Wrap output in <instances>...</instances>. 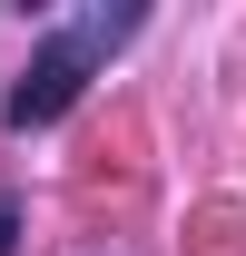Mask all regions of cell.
Here are the masks:
<instances>
[{
  "label": "cell",
  "instance_id": "2",
  "mask_svg": "<svg viewBox=\"0 0 246 256\" xmlns=\"http://www.w3.org/2000/svg\"><path fill=\"white\" fill-rule=\"evenodd\" d=\"M20 246V197H0V256Z\"/></svg>",
  "mask_w": 246,
  "mask_h": 256
},
{
  "label": "cell",
  "instance_id": "1",
  "mask_svg": "<svg viewBox=\"0 0 246 256\" xmlns=\"http://www.w3.org/2000/svg\"><path fill=\"white\" fill-rule=\"evenodd\" d=\"M118 40H138V0H89V10L50 20V40L30 50V69L10 79V98H0V118H10V128H50V118H69V108H79V89L108 69V50H118Z\"/></svg>",
  "mask_w": 246,
  "mask_h": 256
}]
</instances>
